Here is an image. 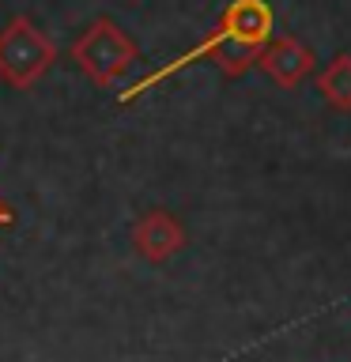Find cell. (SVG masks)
I'll return each mask as SVG.
<instances>
[{
  "label": "cell",
  "instance_id": "cell-1",
  "mask_svg": "<svg viewBox=\"0 0 351 362\" xmlns=\"http://www.w3.org/2000/svg\"><path fill=\"white\" fill-rule=\"evenodd\" d=\"M268 42H272V8H268V0H231V4L219 11V23H215V30L208 34V38H204L200 45H192L189 53L174 57L166 68H159V72H151L147 79H140V83L125 95V102L144 95L147 87L163 83V79L170 72H178V68H185L192 61H204V57H208L223 76L238 79L257 64V57Z\"/></svg>",
  "mask_w": 351,
  "mask_h": 362
},
{
  "label": "cell",
  "instance_id": "cell-2",
  "mask_svg": "<svg viewBox=\"0 0 351 362\" xmlns=\"http://www.w3.org/2000/svg\"><path fill=\"white\" fill-rule=\"evenodd\" d=\"M72 61L95 87H117L125 76L132 72V64L140 61V49L136 42L125 34L110 16L91 19L84 34L72 42Z\"/></svg>",
  "mask_w": 351,
  "mask_h": 362
},
{
  "label": "cell",
  "instance_id": "cell-3",
  "mask_svg": "<svg viewBox=\"0 0 351 362\" xmlns=\"http://www.w3.org/2000/svg\"><path fill=\"white\" fill-rule=\"evenodd\" d=\"M57 45L27 16H16L0 27V79L16 90H30L53 68Z\"/></svg>",
  "mask_w": 351,
  "mask_h": 362
},
{
  "label": "cell",
  "instance_id": "cell-4",
  "mask_svg": "<svg viewBox=\"0 0 351 362\" xmlns=\"http://www.w3.org/2000/svg\"><path fill=\"white\" fill-rule=\"evenodd\" d=\"M313 64H317L313 49H310V45H302L299 38H291V34L272 38L265 49H260V57H257V68L276 87H283V90L302 87V79L313 76Z\"/></svg>",
  "mask_w": 351,
  "mask_h": 362
},
{
  "label": "cell",
  "instance_id": "cell-5",
  "mask_svg": "<svg viewBox=\"0 0 351 362\" xmlns=\"http://www.w3.org/2000/svg\"><path fill=\"white\" fill-rule=\"evenodd\" d=\"M181 245H185V226L163 208L144 211L132 223V249L147 264H166L174 253H181Z\"/></svg>",
  "mask_w": 351,
  "mask_h": 362
},
{
  "label": "cell",
  "instance_id": "cell-6",
  "mask_svg": "<svg viewBox=\"0 0 351 362\" xmlns=\"http://www.w3.org/2000/svg\"><path fill=\"white\" fill-rule=\"evenodd\" d=\"M317 90L325 106L340 113H351V53H336L321 72H317Z\"/></svg>",
  "mask_w": 351,
  "mask_h": 362
},
{
  "label": "cell",
  "instance_id": "cell-7",
  "mask_svg": "<svg viewBox=\"0 0 351 362\" xmlns=\"http://www.w3.org/2000/svg\"><path fill=\"white\" fill-rule=\"evenodd\" d=\"M11 223H16V211H11V204L0 197V230H4V226H11Z\"/></svg>",
  "mask_w": 351,
  "mask_h": 362
}]
</instances>
